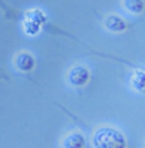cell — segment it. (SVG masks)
Instances as JSON below:
<instances>
[{"mask_svg":"<svg viewBox=\"0 0 145 148\" xmlns=\"http://www.w3.org/2000/svg\"><path fill=\"white\" fill-rule=\"evenodd\" d=\"M94 148H127V138L118 128L103 125L92 134Z\"/></svg>","mask_w":145,"mask_h":148,"instance_id":"cell-1","label":"cell"},{"mask_svg":"<svg viewBox=\"0 0 145 148\" xmlns=\"http://www.w3.org/2000/svg\"><path fill=\"white\" fill-rule=\"evenodd\" d=\"M68 83L74 87H83L90 81V70L84 66H74L68 71Z\"/></svg>","mask_w":145,"mask_h":148,"instance_id":"cell-2","label":"cell"},{"mask_svg":"<svg viewBox=\"0 0 145 148\" xmlns=\"http://www.w3.org/2000/svg\"><path fill=\"white\" fill-rule=\"evenodd\" d=\"M104 26L111 33H124L128 29L127 21L121 16H118V14H109V16H107L105 20H104Z\"/></svg>","mask_w":145,"mask_h":148,"instance_id":"cell-3","label":"cell"},{"mask_svg":"<svg viewBox=\"0 0 145 148\" xmlns=\"http://www.w3.org/2000/svg\"><path fill=\"white\" fill-rule=\"evenodd\" d=\"M16 66H17L18 70L21 71H31L36 66V60L34 57L30 54V53H26V51H21L16 56Z\"/></svg>","mask_w":145,"mask_h":148,"instance_id":"cell-4","label":"cell"},{"mask_svg":"<svg viewBox=\"0 0 145 148\" xmlns=\"http://www.w3.org/2000/svg\"><path fill=\"white\" fill-rule=\"evenodd\" d=\"M85 138L81 132H70L63 140V148H84Z\"/></svg>","mask_w":145,"mask_h":148,"instance_id":"cell-5","label":"cell"},{"mask_svg":"<svg viewBox=\"0 0 145 148\" xmlns=\"http://www.w3.org/2000/svg\"><path fill=\"white\" fill-rule=\"evenodd\" d=\"M131 87L138 92H144L145 91V71L138 69L134 70L132 75H131Z\"/></svg>","mask_w":145,"mask_h":148,"instance_id":"cell-6","label":"cell"},{"mask_svg":"<svg viewBox=\"0 0 145 148\" xmlns=\"http://www.w3.org/2000/svg\"><path fill=\"white\" fill-rule=\"evenodd\" d=\"M122 6L132 14H141L145 12L144 0H122Z\"/></svg>","mask_w":145,"mask_h":148,"instance_id":"cell-7","label":"cell"},{"mask_svg":"<svg viewBox=\"0 0 145 148\" xmlns=\"http://www.w3.org/2000/svg\"><path fill=\"white\" fill-rule=\"evenodd\" d=\"M27 18H29V20H31V21H34V23H37V24H40V26L46 21V16H44V13H43V12H40V10L29 12V13H27Z\"/></svg>","mask_w":145,"mask_h":148,"instance_id":"cell-8","label":"cell"},{"mask_svg":"<svg viewBox=\"0 0 145 148\" xmlns=\"http://www.w3.org/2000/svg\"><path fill=\"white\" fill-rule=\"evenodd\" d=\"M23 27H24V32H26L27 34H31V36H34V34H37V33L40 32V24H37V23L29 20V18L24 21Z\"/></svg>","mask_w":145,"mask_h":148,"instance_id":"cell-9","label":"cell"},{"mask_svg":"<svg viewBox=\"0 0 145 148\" xmlns=\"http://www.w3.org/2000/svg\"><path fill=\"white\" fill-rule=\"evenodd\" d=\"M144 148H145V145H144Z\"/></svg>","mask_w":145,"mask_h":148,"instance_id":"cell-10","label":"cell"}]
</instances>
